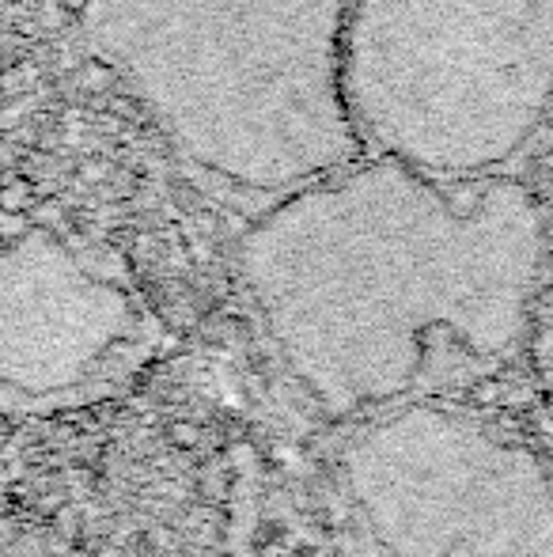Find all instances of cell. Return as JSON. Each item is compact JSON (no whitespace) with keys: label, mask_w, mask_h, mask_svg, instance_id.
I'll use <instances>...</instances> for the list:
<instances>
[{"label":"cell","mask_w":553,"mask_h":557,"mask_svg":"<svg viewBox=\"0 0 553 557\" xmlns=\"http://www.w3.org/2000/svg\"><path fill=\"white\" fill-rule=\"evenodd\" d=\"M542 262L546 221L524 183L436 178L387 156L288 190L239 243L288 372L345 421L410 403L443 372L508 360Z\"/></svg>","instance_id":"1"},{"label":"cell","mask_w":553,"mask_h":557,"mask_svg":"<svg viewBox=\"0 0 553 557\" xmlns=\"http://www.w3.org/2000/svg\"><path fill=\"white\" fill-rule=\"evenodd\" d=\"M349 0H91L88 42L183 160L288 194L361 160Z\"/></svg>","instance_id":"2"},{"label":"cell","mask_w":553,"mask_h":557,"mask_svg":"<svg viewBox=\"0 0 553 557\" xmlns=\"http://www.w3.org/2000/svg\"><path fill=\"white\" fill-rule=\"evenodd\" d=\"M341 73L364 148L493 175L553 107V0H349Z\"/></svg>","instance_id":"3"},{"label":"cell","mask_w":553,"mask_h":557,"mask_svg":"<svg viewBox=\"0 0 553 557\" xmlns=\"http://www.w3.org/2000/svg\"><path fill=\"white\" fill-rule=\"evenodd\" d=\"M338 478L376 557H553V478L535 451L451 406L361 418Z\"/></svg>","instance_id":"4"}]
</instances>
